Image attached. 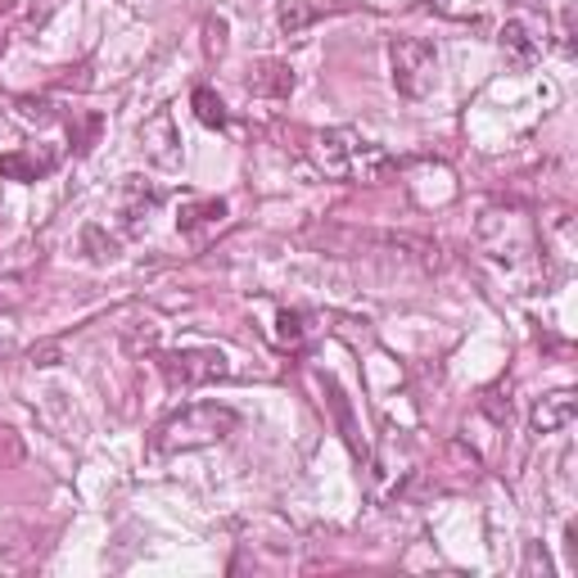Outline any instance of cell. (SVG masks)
Segmentation results:
<instances>
[{
    "instance_id": "cell-19",
    "label": "cell",
    "mask_w": 578,
    "mask_h": 578,
    "mask_svg": "<svg viewBox=\"0 0 578 578\" xmlns=\"http://www.w3.org/2000/svg\"><path fill=\"white\" fill-rule=\"evenodd\" d=\"M307 23H317V10L313 5H303V0H290V5H281V27L290 36H298Z\"/></svg>"
},
{
    "instance_id": "cell-16",
    "label": "cell",
    "mask_w": 578,
    "mask_h": 578,
    "mask_svg": "<svg viewBox=\"0 0 578 578\" xmlns=\"http://www.w3.org/2000/svg\"><path fill=\"white\" fill-rule=\"evenodd\" d=\"M100 127H104V118L100 113H72L68 118V132H72V145H77V154H91L95 149V140H100Z\"/></svg>"
},
{
    "instance_id": "cell-7",
    "label": "cell",
    "mask_w": 578,
    "mask_h": 578,
    "mask_svg": "<svg viewBox=\"0 0 578 578\" xmlns=\"http://www.w3.org/2000/svg\"><path fill=\"white\" fill-rule=\"evenodd\" d=\"M543 36H533V27L524 19H511L502 32H497V50H502V59L515 68V72H529L537 59H543Z\"/></svg>"
},
{
    "instance_id": "cell-20",
    "label": "cell",
    "mask_w": 578,
    "mask_h": 578,
    "mask_svg": "<svg viewBox=\"0 0 578 578\" xmlns=\"http://www.w3.org/2000/svg\"><path fill=\"white\" fill-rule=\"evenodd\" d=\"M19 113H23L27 123H50V118H55V113H50V100H32V95L19 100Z\"/></svg>"
},
{
    "instance_id": "cell-8",
    "label": "cell",
    "mask_w": 578,
    "mask_h": 578,
    "mask_svg": "<svg viewBox=\"0 0 578 578\" xmlns=\"http://www.w3.org/2000/svg\"><path fill=\"white\" fill-rule=\"evenodd\" d=\"M294 87H298V77L281 59H258L245 72V91L258 95V100H285V95H294Z\"/></svg>"
},
{
    "instance_id": "cell-5",
    "label": "cell",
    "mask_w": 578,
    "mask_h": 578,
    "mask_svg": "<svg viewBox=\"0 0 578 578\" xmlns=\"http://www.w3.org/2000/svg\"><path fill=\"white\" fill-rule=\"evenodd\" d=\"M154 366H159V375L172 384V389H200V384H213V379H226L230 375V362L217 349L159 353V358H154Z\"/></svg>"
},
{
    "instance_id": "cell-10",
    "label": "cell",
    "mask_w": 578,
    "mask_h": 578,
    "mask_svg": "<svg viewBox=\"0 0 578 578\" xmlns=\"http://www.w3.org/2000/svg\"><path fill=\"white\" fill-rule=\"evenodd\" d=\"M317 384H321V403L330 407V416H335V426H339V439L349 443V452L353 456H366V443H362V426H358V416H353V407H349V398H343V389H339V379L335 375H317Z\"/></svg>"
},
{
    "instance_id": "cell-6",
    "label": "cell",
    "mask_w": 578,
    "mask_h": 578,
    "mask_svg": "<svg viewBox=\"0 0 578 578\" xmlns=\"http://www.w3.org/2000/svg\"><path fill=\"white\" fill-rule=\"evenodd\" d=\"M140 149H145V159H149L154 168H163V172L181 168V136H177V123H172L168 109H159V113H154V118L140 127Z\"/></svg>"
},
{
    "instance_id": "cell-4",
    "label": "cell",
    "mask_w": 578,
    "mask_h": 578,
    "mask_svg": "<svg viewBox=\"0 0 578 578\" xmlns=\"http://www.w3.org/2000/svg\"><path fill=\"white\" fill-rule=\"evenodd\" d=\"M389 68H394L398 95H407V100H426L439 87V55L430 42H420V36H394Z\"/></svg>"
},
{
    "instance_id": "cell-3",
    "label": "cell",
    "mask_w": 578,
    "mask_h": 578,
    "mask_svg": "<svg viewBox=\"0 0 578 578\" xmlns=\"http://www.w3.org/2000/svg\"><path fill=\"white\" fill-rule=\"evenodd\" d=\"M240 430V411L236 407H222V403H195L177 416H168L159 430H154V452L177 456V452H200L213 447L222 439H230Z\"/></svg>"
},
{
    "instance_id": "cell-12",
    "label": "cell",
    "mask_w": 578,
    "mask_h": 578,
    "mask_svg": "<svg viewBox=\"0 0 578 578\" xmlns=\"http://www.w3.org/2000/svg\"><path fill=\"white\" fill-rule=\"evenodd\" d=\"M222 222H226V200H190L177 213L181 236H204V230H217Z\"/></svg>"
},
{
    "instance_id": "cell-2",
    "label": "cell",
    "mask_w": 578,
    "mask_h": 578,
    "mask_svg": "<svg viewBox=\"0 0 578 578\" xmlns=\"http://www.w3.org/2000/svg\"><path fill=\"white\" fill-rule=\"evenodd\" d=\"M307 159L330 181H358V185H379L394 177V159L353 127H330L307 136Z\"/></svg>"
},
{
    "instance_id": "cell-11",
    "label": "cell",
    "mask_w": 578,
    "mask_h": 578,
    "mask_svg": "<svg viewBox=\"0 0 578 578\" xmlns=\"http://www.w3.org/2000/svg\"><path fill=\"white\" fill-rule=\"evenodd\" d=\"M574 416H578V398L569 389L547 394V398H537V407H533V430L537 434H560V430L574 426Z\"/></svg>"
},
{
    "instance_id": "cell-21",
    "label": "cell",
    "mask_w": 578,
    "mask_h": 578,
    "mask_svg": "<svg viewBox=\"0 0 578 578\" xmlns=\"http://www.w3.org/2000/svg\"><path fill=\"white\" fill-rule=\"evenodd\" d=\"M59 362V343H42V349H32V366H55Z\"/></svg>"
},
{
    "instance_id": "cell-23",
    "label": "cell",
    "mask_w": 578,
    "mask_h": 578,
    "mask_svg": "<svg viewBox=\"0 0 578 578\" xmlns=\"http://www.w3.org/2000/svg\"><path fill=\"white\" fill-rule=\"evenodd\" d=\"M5 46H10V36H5V27H0V55H5Z\"/></svg>"
},
{
    "instance_id": "cell-22",
    "label": "cell",
    "mask_w": 578,
    "mask_h": 578,
    "mask_svg": "<svg viewBox=\"0 0 578 578\" xmlns=\"http://www.w3.org/2000/svg\"><path fill=\"white\" fill-rule=\"evenodd\" d=\"M565 552H569V565H578V524L565 529Z\"/></svg>"
},
{
    "instance_id": "cell-13",
    "label": "cell",
    "mask_w": 578,
    "mask_h": 578,
    "mask_svg": "<svg viewBox=\"0 0 578 578\" xmlns=\"http://www.w3.org/2000/svg\"><path fill=\"white\" fill-rule=\"evenodd\" d=\"M307 335H313V317L298 313V307H290V313L276 317V343L281 349H303Z\"/></svg>"
},
{
    "instance_id": "cell-15",
    "label": "cell",
    "mask_w": 578,
    "mask_h": 578,
    "mask_svg": "<svg viewBox=\"0 0 578 578\" xmlns=\"http://www.w3.org/2000/svg\"><path fill=\"white\" fill-rule=\"evenodd\" d=\"M190 104H195V118H200L204 127H213V132H222V127H226V104L217 100V91H213V87H195Z\"/></svg>"
},
{
    "instance_id": "cell-17",
    "label": "cell",
    "mask_w": 578,
    "mask_h": 578,
    "mask_svg": "<svg viewBox=\"0 0 578 578\" xmlns=\"http://www.w3.org/2000/svg\"><path fill=\"white\" fill-rule=\"evenodd\" d=\"M82 245L91 249V262H113V258H118V240H109L100 226H87L82 230Z\"/></svg>"
},
{
    "instance_id": "cell-14",
    "label": "cell",
    "mask_w": 578,
    "mask_h": 578,
    "mask_svg": "<svg viewBox=\"0 0 578 578\" xmlns=\"http://www.w3.org/2000/svg\"><path fill=\"white\" fill-rule=\"evenodd\" d=\"M154 204H159V195H154V190H145L136 177L123 185V217H127L132 230H140V217H145Z\"/></svg>"
},
{
    "instance_id": "cell-18",
    "label": "cell",
    "mask_w": 578,
    "mask_h": 578,
    "mask_svg": "<svg viewBox=\"0 0 578 578\" xmlns=\"http://www.w3.org/2000/svg\"><path fill=\"white\" fill-rule=\"evenodd\" d=\"M226 32H230V27H226L222 14H208V19H204V55H208V59H222V55H226Z\"/></svg>"
},
{
    "instance_id": "cell-1",
    "label": "cell",
    "mask_w": 578,
    "mask_h": 578,
    "mask_svg": "<svg viewBox=\"0 0 578 578\" xmlns=\"http://www.w3.org/2000/svg\"><path fill=\"white\" fill-rule=\"evenodd\" d=\"M475 240L492 267H502V276L520 285V294L537 281V272L547 276V245L537 240V226L524 208L492 204L475 222Z\"/></svg>"
},
{
    "instance_id": "cell-9",
    "label": "cell",
    "mask_w": 578,
    "mask_h": 578,
    "mask_svg": "<svg viewBox=\"0 0 578 578\" xmlns=\"http://www.w3.org/2000/svg\"><path fill=\"white\" fill-rule=\"evenodd\" d=\"M55 168H59V154L50 145H32V149L0 154V177H5V181H42Z\"/></svg>"
}]
</instances>
